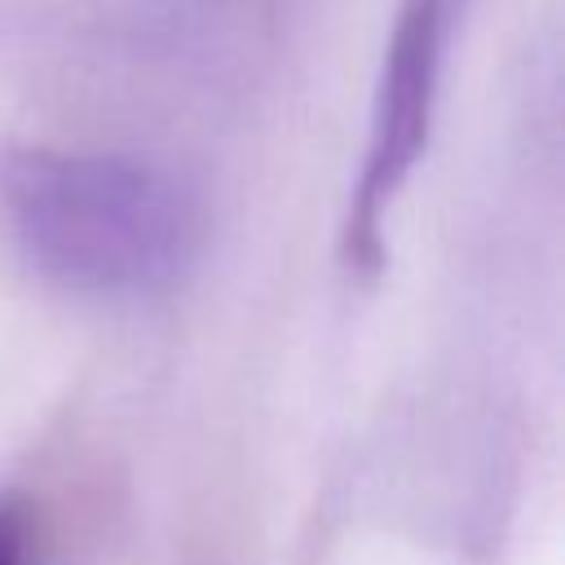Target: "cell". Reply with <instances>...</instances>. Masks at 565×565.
<instances>
[{
	"label": "cell",
	"instance_id": "obj_1",
	"mask_svg": "<svg viewBox=\"0 0 565 565\" xmlns=\"http://www.w3.org/2000/svg\"><path fill=\"white\" fill-rule=\"evenodd\" d=\"M0 216L26 265L75 296L177 291L207 247L203 190L146 154L13 146L0 154Z\"/></svg>",
	"mask_w": 565,
	"mask_h": 565
},
{
	"label": "cell",
	"instance_id": "obj_2",
	"mask_svg": "<svg viewBox=\"0 0 565 565\" xmlns=\"http://www.w3.org/2000/svg\"><path fill=\"white\" fill-rule=\"evenodd\" d=\"M468 0H402L380 57L366 146L340 221V260L353 278L384 269V225L433 141V119Z\"/></svg>",
	"mask_w": 565,
	"mask_h": 565
},
{
	"label": "cell",
	"instance_id": "obj_3",
	"mask_svg": "<svg viewBox=\"0 0 565 565\" xmlns=\"http://www.w3.org/2000/svg\"><path fill=\"white\" fill-rule=\"evenodd\" d=\"M35 561V512L22 494H0V565H31Z\"/></svg>",
	"mask_w": 565,
	"mask_h": 565
}]
</instances>
